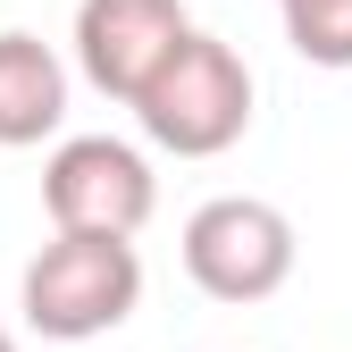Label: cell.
Here are the masks:
<instances>
[{
  "mask_svg": "<svg viewBox=\"0 0 352 352\" xmlns=\"http://www.w3.org/2000/svg\"><path fill=\"white\" fill-rule=\"evenodd\" d=\"M193 42L185 0H84L76 9V67L93 93L135 109L151 93V76Z\"/></svg>",
  "mask_w": 352,
  "mask_h": 352,
  "instance_id": "5b68a950",
  "label": "cell"
},
{
  "mask_svg": "<svg viewBox=\"0 0 352 352\" xmlns=\"http://www.w3.org/2000/svg\"><path fill=\"white\" fill-rule=\"evenodd\" d=\"M285 9V42L311 67H352V0H277Z\"/></svg>",
  "mask_w": 352,
  "mask_h": 352,
  "instance_id": "52a82bcc",
  "label": "cell"
},
{
  "mask_svg": "<svg viewBox=\"0 0 352 352\" xmlns=\"http://www.w3.org/2000/svg\"><path fill=\"white\" fill-rule=\"evenodd\" d=\"M185 277L210 302H269L294 277V218L260 193H218L185 218Z\"/></svg>",
  "mask_w": 352,
  "mask_h": 352,
  "instance_id": "3957f363",
  "label": "cell"
},
{
  "mask_svg": "<svg viewBox=\"0 0 352 352\" xmlns=\"http://www.w3.org/2000/svg\"><path fill=\"white\" fill-rule=\"evenodd\" d=\"M0 352H17V336H9V327H0Z\"/></svg>",
  "mask_w": 352,
  "mask_h": 352,
  "instance_id": "ba28073f",
  "label": "cell"
},
{
  "mask_svg": "<svg viewBox=\"0 0 352 352\" xmlns=\"http://www.w3.org/2000/svg\"><path fill=\"white\" fill-rule=\"evenodd\" d=\"M135 118H143V135L160 151H176V160L235 151L243 126H252V67H243V51L218 42V34H193L185 51L151 76V93L135 101Z\"/></svg>",
  "mask_w": 352,
  "mask_h": 352,
  "instance_id": "7a4b0ae2",
  "label": "cell"
},
{
  "mask_svg": "<svg viewBox=\"0 0 352 352\" xmlns=\"http://www.w3.org/2000/svg\"><path fill=\"white\" fill-rule=\"evenodd\" d=\"M135 302H143V252L118 235H51L17 285L25 327L51 344H93L135 319Z\"/></svg>",
  "mask_w": 352,
  "mask_h": 352,
  "instance_id": "6da1fadb",
  "label": "cell"
},
{
  "mask_svg": "<svg viewBox=\"0 0 352 352\" xmlns=\"http://www.w3.org/2000/svg\"><path fill=\"white\" fill-rule=\"evenodd\" d=\"M67 118V67L42 34H0V151H25L42 135H59Z\"/></svg>",
  "mask_w": 352,
  "mask_h": 352,
  "instance_id": "8992f818",
  "label": "cell"
},
{
  "mask_svg": "<svg viewBox=\"0 0 352 352\" xmlns=\"http://www.w3.org/2000/svg\"><path fill=\"white\" fill-rule=\"evenodd\" d=\"M151 201H160L151 160L135 143H118V135H67L42 160V210H51L59 235H118V243H135Z\"/></svg>",
  "mask_w": 352,
  "mask_h": 352,
  "instance_id": "277c9868",
  "label": "cell"
}]
</instances>
